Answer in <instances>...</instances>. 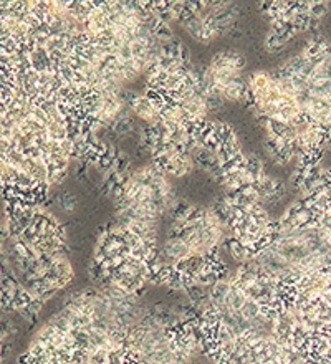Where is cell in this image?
I'll return each mask as SVG.
<instances>
[{"instance_id": "cell-2", "label": "cell", "mask_w": 331, "mask_h": 364, "mask_svg": "<svg viewBox=\"0 0 331 364\" xmlns=\"http://www.w3.org/2000/svg\"><path fill=\"white\" fill-rule=\"evenodd\" d=\"M246 58L237 50H221L211 58L201 75L202 88L209 100L238 103L247 100Z\"/></svg>"}, {"instance_id": "cell-1", "label": "cell", "mask_w": 331, "mask_h": 364, "mask_svg": "<svg viewBox=\"0 0 331 364\" xmlns=\"http://www.w3.org/2000/svg\"><path fill=\"white\" fill-rule=\"evenodd\" d=\"M247 100H251L267 123L292 124L303 118L298 101L283 87L277 75L263 70H257L247 78Z\"/></svg>"}, {"instance_id": "cell-3", "label": "cell", "mask_w": 331, "mask_h": 364, "mask_svg": "<svg viewBox=\"0 0 331 364\" xmlns=\"http://www.w3.org/2000/svg\"><path fill=\"white\" fill-rule=\"evenodd\" d=\"M237 20V10L231 4H207L192 10L184 18V28L197 42L209 43L228 32Z\"/></svg>"}]
</instances>
